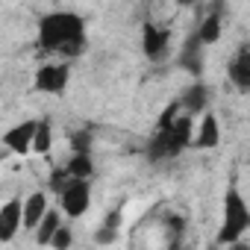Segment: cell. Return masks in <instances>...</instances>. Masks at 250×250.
<instances>
[{
	"label": "cell",
	"mask_w": 250,
	"mask_h": 250,
	"mask_svg": "<svg viewBox=\"0 0 250 250\" xmlns=\"http://www.w3.org/2000/svg\"><path fill=\"white\" fill-rule=\"evenodd\" d=\"M39 47L62 59H74L85 50V21L74 12H50L39 24Z\"/></svg>",
	"instance_id": "cell-1"
},
{
	"label": "cell",
	"mask_w": 250,
	"mask_h": 250,
	"mask_svg": "<svg viewBox=\"0 0 250 250\" xmlns=\"http://www.w3.org/2000/svg\"><path fill=\"white\" fill-rule=\"evenodd\" d=\"M244 229H250V209H247L241 191L232 186L224 194V221L218 229V244H235Z\"/></svg>",
	"instance_id": "cell-2"
},
{
	"label": "cell",
	"mask_w": 250,
	"mask_h": 250,
	"mask_svg": "<svg viewBox=\"0 0 250 250\" xmlns=\"http://www.w3.org/2000/svg\"><path fill=\"white\" fill-rule=\"evenodd\" d=\"M88 200H91V183H88V180H77V177H74V180L59 191V203H62V212H65L68 218L85 215Z\"/></svg>",
	"instance_id": "cell-3"
},
{
	"label": "cell",
	"mask_w": 250,
	"mask_h": 250,
	"mask_svg": "<svg viewBox=\"0 0 250 250\" xmlns=\"http://www.w3.org/2000/svg\"><path fill=\"white\" fill-rule=\"evenodd\" d=\"M68 77H71V65L68 62H56V65H42L36 71V91H44V94H65V85H68Z\"/></svg>",
	"instance_id": "cell-4"
},
{
	"label": "cell",
	"mask_w": 250,
	"mask_h": 250,
	"mask_svg": "<svg viewBox=\"0 0 250 250\" xmlns=\"http://www.w3.org/2000/svg\"><path fill=\"white\" fill-rule=\"evenodd\" d=\"M36 130H39V121H24L18 127H12L6 136H3V145L18 153V156H27L33 150V142H36Z\"/></svg>",
	"instance_id": "cell-5"
},
{
	"label": "cell",
	"mask_w": 250,
	"mask_h": 250,
	"mask_svg": "<svg viewBox=\"0 0 250 250\" xmlns=\"http://www.w3.org/2000/svg\"><path fill=\"white\" fill-rule=\"evenodd\" d=\"M18 227H24V200L12 197L3 209H0V241L9 244L15 238Z\"/></svg>",
	"instance_id": "cell-6"
},
{
	"label": "cell",
	"mask_w": 250,
	"mask_h": 250,
	"mask_svg": "<svg viewBox=\"0 0 250 250\" xmlns=\"http://www.w3.org/2000/svg\"><path fill=\"white\" fill-rule=\"evenodd\" d=\"M227 74H229V80L235 83V88L250 91V47H241V50L229 59Z\"/></svg>",
	"instance_id": "cell-7"
},
{
	"label": "cell",
	"mask_w": 250,
	"mask_h": 250,
	"mask_svg": "<svg viewBox=\"0 0 250 250\" xmlns=\"http://www.w3.org/2000/svg\"><path fill=\"white\" fill-rule=\"evenodd\" d=\"M221 145V124L212 112L203 115V124H200V130L191 142V147H200V150H209V147H218Z\"/></svg>",
	"instance_id": "cell-8"
},
{
	"label": "cell",
	"mask_w": 250,
	"mask_h": 250,
	"mask_svg": "<svg viewBox=\"0 0 250 250\" xmlns=\"http://www.w3.org/2000/svg\"><path fill=\"white\" fill-rule=\"evenodd\" d=\"M142 47H145V53H147L150 59L162 56L165 47H168V30H162V27H156V24L147 21V24L142 27Z\"/></svg>",
	"instance_id": "cell-9"
},
{
	"label": "cell",
	"mask_w": 250,
	"mask_h": 250,
	"mask_svg": "<svg viewBox=\"0 0 250 250\" xmlns=\"http://www.w3.org/2000/svg\"><path fill=\"white\" fill-rule=\"evenodd\" d=\"M44 215H47V194L44 191L30 194L24 200V229H36Z\"/></svg>",
	"instance_id": "cell-10"
},
{
	"label": "cell",
	"mask_w": 250,
	"mask_h": 250,
	"mask_svg": "<svg viewBox=\"0 0 250 250\" xmlns=\"http://www.w3.org/2000/svg\"><path fill=\"white\" fill-rule=\"evenodd\" d=\"M200 47H203V42H200V36L194 33V36L183 44V53H180V65H183L188 74H194V77H200V71H203V56H200Z\"/></svg>",
	"instance_id": "cell-11"
},
{
	"label": "cell",
	"mask_w": 250,
	"mask_h": 250,
	"mask_svg": "<svg viewBox=\"0 0 250 250\" xmlns=\"http://www.w3.org/2000/svg\"><path fill=\"white\" fill-rule=\"evenodd\" d=\"M206 100H209V91H206V85H200V83H194L186 94H183V109L188 112V115H197V112H203L206 109Z\"/></svg>",
	"instance_id": "cell-12"
},
{
	"label": "cell",
	"mask_w": 250,
	"mask_h": 250,
	"mask_svg": "<svg viewBox=\"0 0 250 250\" xmlns=\"http://www.w3.org/2000/svg\"><path fill=\"white\" fill-rule=\"evenodd\" d=\"M59 227H62L59 212H56V209H47V215H44V218H42V224L36 227V241H39V244H50Z\"/></svg>",
	"instance_id": "cell-13"
},
{
	"label": "cell",
	"mask_w": 250,
	"mask_h": 250,
	"mask_svg": "<svg viewBox=\"0 0 250 250\" xmlns=\"http://www.w3.org/2000/svg\"><path fill=\"white\" fill-rule=\"evenodd\" d=\"M197 36H200L203 44H215V42L221 39V15H218V12H209V15L203 18V24H200Z\"/></svg>",
	"instance_id": "cell-14"
},
{
	"label": "cell",
	"mask_w": 250,
	"mask_h": 250,
	"mask_svg": "<svg viewBox=\"0 0 250 250\" xmlns=\"http://www.w3.org/2000/svg\"><path fill=\"white\" fill-rule=\"evenodd\" d=\"M65 168H68V171H71V177H77V180H88V177L94 174V165H91L88 153H74V156H71V162H68Z\"/></svg>",
	"instance_id": "cell-15"
},
{
	"label": "cell",
	"mask_w": 250,
	"mask_h": 250,
	"mask_svg": "<svg viewBox=\"0 0 250 250\" xmlns=\"http://www.w3.org/2000/svg\"><path fill=\"white\" fill-rule=\"evenodd\" d=\"M53 145V127H50V121H39V130H36V142H33V150L36 153H47Z\"/></svg>",
	"instance_id": "cell-16"
},
{
	"label": "cell",
	"mask_w": 250,
	"mask_h": 250,
	"mask_svg": "<svg viewBox=\"0 0 250 250\" xmlns=\"http://www.w3.org/2000/svg\"><path fill=\"white\" fill-rule=\"evenodd\" d=\"M71 241H74V238H71L68 227H59V229H56V235H53V241H50V247H59V250H62V247H68Z\"/></svg>",
	"instance_id": "cell-17"
},
{
	"label": "cell",
	"mask_w": 250,
	"mask_h": 250,
	"mask_svg": "<svg viewBox=\"0 0 250 250\" xmlns=\"http://www.w3.org/2000/svg\"><path fill=\"white\" fill-rule=\"evenodd\" d=\"M71 145H74V153H88V136L85 133H74Z\"/></svg>",
	"instance_id": "cell-18"
}]
</instances>
